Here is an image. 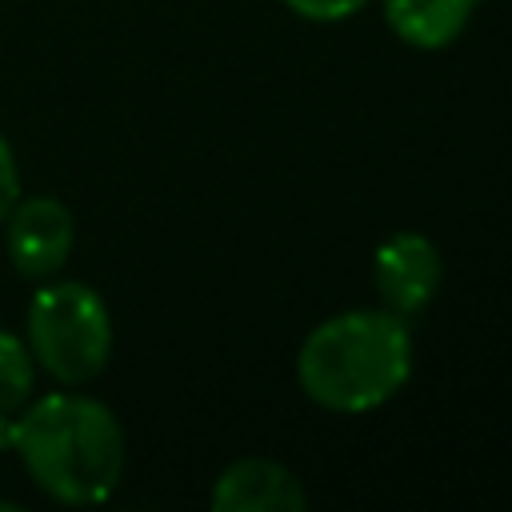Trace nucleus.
<instances>
[{"mask_svg": "<svg viewBox=\"0 0 512 512\" xmlns=\"http://www.w3.org/2000/svg\"><path fill=\"white\" fill-rule=\"evenodd\" d=\"M24 344L52 380L84 384L104 372L112 356V316L96 288L80 280H52L32 292L24 316Z\"/></svg>", "mask_w": 512, "mask_h": 512, "instance_id": "7ed1b4c3", "label": "nucleus"}, {"mask_svg": "<svg viewBox=\"0 0 512 512\" xmlns=\"http://www.w3.org/2000/svg\"><path fill=\"white\" fill-rule=\"evenodd\" d=\"M4 244L8 260L28 280L56 276L76 244V220L64 200L56 196H20L4 216Z\"/></svg>", "mask_w": 512, "mask_h": 512, "instance_id": "20e7f679", "label": "nucleus"}, {"mask_svg": "<svg viewBox=\"0 0 512 512\" xmlns=\"http://www.w3.org/2000/svg\"><path fill=\"white\" fill-rule=\"evenodd\" d=\"M32 484L60 504H100L124 476V428L108 404L84 392H52L12 424Z\"/></svg>", "mask_w": 512, "mask_h": 512, "instance_id": "f03ea898", "label": "nucleus"}, {"mask_svg": "<svg viewBox=\"0 0 512 512\" xmlns=\"http://www.w3.org/2000/svg\"><path fill=\"white\" fill-rule=\"evenodd\" d=\"M288 12H296L300 20H312V24H336V20H348L356 16L368 0H280Z\"/></svg>", "mask_w": 512, "mask_h": 512, "instance_id": "1a4fd4ad", "label": "nucleus"}, {"mask_svg": "<svg viewBox=\"0 0 512 512\" xmlns=\"http://www.w3.org/2000/svg\"><path fill=\"white\" fill-rule=\"evenodd\" d=\"M208 504L216 512H304L308 492L288 464L268 456H244L212 480Z\"/></svg>", "mask_w": 512, "mask_h": 512, "instance_id": "423d86ee", "label": "nucleus"}, {"mask_svg": "<svg viewBox=\"0 0 512 512\" xmlns=\"http://www.w3.org/2000/svg\"><path fill=\"white\" fill-rule=\"evenodd\" d=\"M36 384V360L28 352V344L16 332L0 328V416H12L28 404Z\"/></svg>", "mask_w": 512, "mask_h": 512, "instance_id": "6e6552de", "label": "nucleus"}, {"mask_svg": "<svg viewBox=\"0 0 512 512\" xmlns=\"http://www.w3.org/2000/svg\"><path fill=\"white\" fill-rule=\"evenodd\" d=\"M480 0H380L384 24L404 40L408 48L436 52L460 40Z\"/></svg>", "mask_w": 512, "mask_h": 512, "instance_id": "0eeeda50", "label": "nucleus"}, {"mask_svg": "<svg viewBox=\"0 0 512 512\" xmlns=\"http://www.w3.org/2000/svg\"><path fill=\"white\" fill-rule=\"evenodd\" d=\"M412 376V328L388 308H352L320 320L300 352L296 380L328 412L360 416L388 404Z\"/></svg>", "mask_w": 512, "mask_h": 512, "instance_id": "f257e3e1", "label": "nucleus"}, {"mask_svg": "<svg viewBox=\"0 0 512 512\" xmlns=\"http://www.w3.org/2000/svg\"><path fill=\"white\" fill-rule=\"evenodd\" d=\"M444 280L440 248L424 232H392L372 252V284L380 296V308L396 316H416L432 304Z\"/></svg>", "mask_w": 512, "mask_h": 512, "instance_id": "39448f33", "label": "nucleus"}, {"mask_svg": "<svg viewBox=\"0 0 512 512\" xmlns=\"http://www.w3.org/2000/svg\"><path fill=\"white\" fill-rule=\"evenodd\" d=\"M16 200H20V164H16L12 144L0 136V224H4V216L12 212Z\"/></svg>", "mask_w": 512, "mask_h": 512, "instance_id": "9d476101", "label": "nucleus"}]
</instances>
